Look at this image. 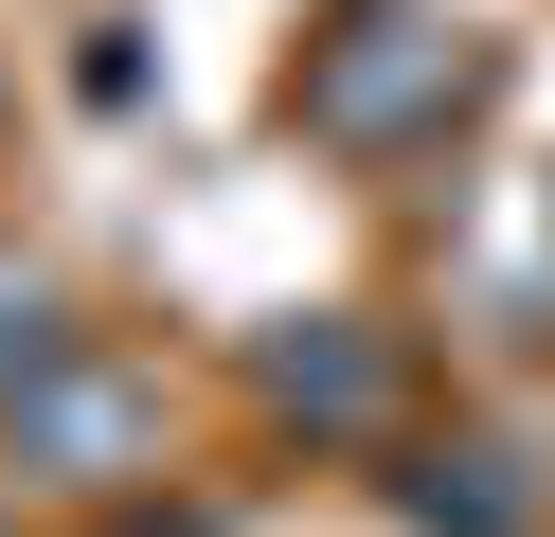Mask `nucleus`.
<instances>
[{
  "label": "nucleus",
  "instance_id": "obj_6",
  "mask_svg": "<svg viewBox=\"0 0 555 537\" xmlns=\"http://www.w3.org/2000/svg\"><path fill=\"white\" fill-rule=\"evenodd\" d=\"M180 537H216V520H180Z\"/></svg>",
  "mask_w": 555,
  "mask_h": 537
},
{
  "label": "nucleus",
  "instance_id": "obj_5",
  "mask_svg": "<svg viewBox=\"0 0 555 537\" xmlns=\"http://www.w3.org/2000/svg\"><path fill=\"white\" fill-rule=\"evenodd\" d=\"M37 376H54V286H37V269H0V412H18Z\"/></svg>",
  "mask_w": 555,
  "mask_h": 537
},
{
  "label": "nucleus",
  "instance_id": "obj_2",
  "mask_svg": "<svg viewBox=\"0 0 555 537\" xmlns=\"http://www.w3.org/2000/svg\"><path fill=\"white\" fill-rule=\"evenodd\" d=\"M0 430H18L54 484H108V448H144V394H126V376H37Z\"/></svg>",
  "mask_w": 555,
  "mask_h": 537
},
{
  "label": "nucleus",
  "instance_id": "obj_1",
  "mask_svg": "<svg viewBox=\"0 0 555 537\" xmlns=\"http://www.w3.org/2000/svg\"><path fill=\"white\" fill-rule=\"evenodd\" d=\"M448 72H466V54H448L412 0H359V18H340V54L305 72V126H340V143H395L412 107L448 90Z\"/></svg>",
  "mask_w": 555,
  "mask_h": 537
},
{
  "label": "nucleus",
  "instance_id": "obj_4",
  "mask_svg": "<svg viewBox=\"0 0 555 537\" xmlns=\"http://www.w3.org/2000/svg\"><path fill=\"white\" fill-rule=\"evenodd\" d=\"M412 520H430V537H519L538 484H519L502 448H430V465H412Z\"/></svg>",
  "mask_w": 555,
  "mask_h": 537
},
{
  "label": "nucleus",
  "instance_id": "obj_3",
  "mask_svg": "<svg viewBox=\"0 0 555 537\" xmlns=\"http://www.w3.org/2000/svg\"><path fill=\"white\" fill-rule=\"evenodd\" d=\"M269 394H287V412H323V430H376L395 358H376L359 322H287V341H269Z\"/></svg>",
  "mask_w": 555,
  "mask_h": 537
}]
</instances>
